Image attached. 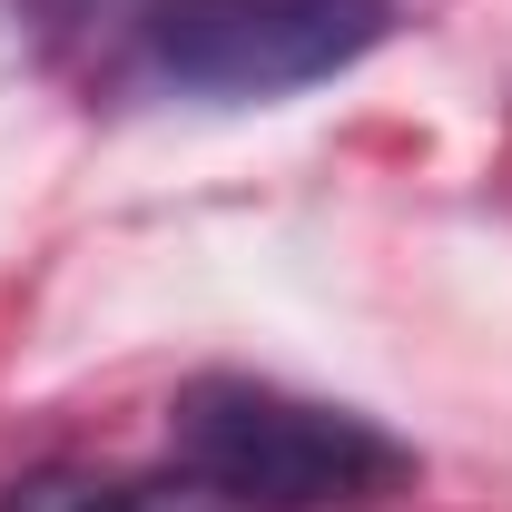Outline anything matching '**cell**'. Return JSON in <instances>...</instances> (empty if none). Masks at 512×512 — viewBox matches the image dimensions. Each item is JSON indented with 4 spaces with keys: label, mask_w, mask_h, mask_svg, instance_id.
Instances as JSON below:
<instances>
[{
    "label": "cell",
    "mask_w": 512,
    "mask_h": 512,
    "mask_svg": "<svg viewBox=\"0 0 512 512\" xmlns=\"http://www.w3.org/2000/svg\"><path fill=\"white\" fill-rule=\"evenodd\" d=\"M178 463L217 483L237 512H345L414 473V453L355 404H316L256 375H197L178 404Z\"/></svg>",
    "instance_id": "6da1fadb"
},
{
    "label": "cell",
    "mask_w": 512,
    "mask_h": 512,
    "mask_svg": "<svg viewBox=\"0 0 512 512\" xmlns=\"http://www.w3.org/2000/svg\"><path fill=\"white\" fill-rule=\"evenodd\" d=\"M384 20L394 0H158L148 60L188 99H286L355 69Z\"/></svg>",
    "instance_id": "7a4b0ae2"
},
{
    "label": "cell",
    "mask_w": 512,
    "mask_h": 512,
    "mask_svg": "<svg viewBox=\"0 0 512 512\" xmlns=\"http://www.w3.org/2000/svg\"><path fill=\"white\" fill-rule=\"evenodd\" d=\"M0 512H109V483L79 473V463H40V473H10Z\"/></svg>",
    "instance_id": "3957f363"
},
{
    "label": "cell",
    "mask_w": 512,
    "mask_h": 512,
    "mask_svg": "<svg viewBox=\"0 0 512 512\" xmlns=\"http://www.w3.org/2000/svg\"><path fill=\"white\" fill-rule=\"evenodd\" d=\"M109 512H237V503L178 463V473H158V483H109Z\"/></svg>",
    "instance_id": "277c9868"
},
{
    "label": "cell",
    "mask_w": 512,
    "mask_h": 512,
    "mask_svg": "<svg viewBox=\"0 0 512 512\" xmlns=\"http://www.w3.org/2000/svg\"><path fill=\"white\" fill-rule=\"evenodd\" d=\"M10 10H20V20H30L40 40H69V30H89V20H99L109 0H10Z\"/></svg>",
    "instance_id": "5b68a950"
}]
</instances>
